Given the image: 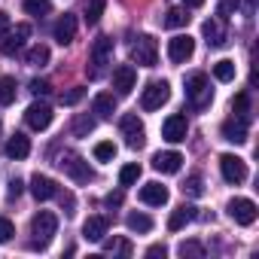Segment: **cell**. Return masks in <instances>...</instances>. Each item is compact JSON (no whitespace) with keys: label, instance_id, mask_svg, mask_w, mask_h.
Returning <instances> with one entry per match:
<instances>
[{"label":"cell","instance_id":"cell-19","mask_svg":"<svg viewBox=\"0 0 259 259\" xmlns=\"http://www.w3.org/2000/svg\"><path fill=\"white\" fill-rule=\"evenodd\" d=\"M141 201L150 204V207L168 204V186H162V183H147V186L141 189Z\"/></svg>","mask_w":259,"mask_h":259},{"label":"cell","instance_id":"cell-18","mask_svg":"<svg viewBox=\"0 0 259 259\" xmlns=\"http://www.w3.org/2000/svg\"><path fill=\"white\" fill-rule=\"evenodd\" d=\"M31 195H34L37 201H49V198L58 195V186H55V180H49V177H43V174H34V177H31Z\"/></svg>","mask_w":259,"mask_h":259},{"label":"cell","instance_id":"cell-7","mask_svg":"<svg viewBox=\"0 0 259 259\" xmlns=\"http://www.w3.org/2000/svg\"><path fill=\"white\" fill-rule=\"evenodd\" d=\"M168 98H171V85H168L165 79H159V82H150V85L144 89L141 107H144L147 113H153V110H159L162 104H168Z\"/></svg>","mask_w":259,"mask_h":259},{"label":"cell","instance_id":"cell-22","mask_svg":"<svg viewBox=\"0 0 259 259\" xmlns=\"http://www.w3.org/2000/svg\"><path fill=\"white\" fill-rule=\"evenodd\" d=\"M7 156H10V159H28V156H31V141H28L25 135H13V138L7 141Z\"/></svg>","mask_w":259,"mask_h":259},{"label":"cell","instance_id":"cell-45","mask_svg":"<svg viewBox=\"0 0 259 259\" xmlns=\"http://www.w3.org/2000/svg\"><path fill=\"white\" fill-rule=\"evenodd\" d=\"M165 253H168V247H165V244H153V247L147 250V256H150V259H156V256H162V259H165Z\"/></svg>","mask_w":259,"mask_h":259},{"label":"cell","instance_id":"cell-44","mask_svg":"<svg viewBox=\"0 0 259 259\" xmlns=\"http://www.w3.org/2000/svg\"><path fill=\"white\" fill-rule=\"evenodd\" d=\"M104 204H107V207H119V204H122V192H110V195H104Z\"/></svg>","mask_w":259,"mask_h":259},{"label":"cell","instance_id":"cell-4","mask_svg":"<svg viewBox=\"0 0 259 259\" xmlns=\"http://www.w3.org/2000/svg\"><path fill=\"white\" fill-rule=\"evenodd\" d=\"M119 128H122V138H125V144L132 147V150H141V147L147 144V128H144V122H141L135 113L122 116V119H119Z\"/></svg>","mask_w":259,"mask_h":259},{"label":"cell","instance_id":"cell-23","mask_svg":"<svg viewBox=\"0 0 259 259\" xmlns=\"http://www.w3.org/2000/svg\"><path fill=\"white\" fill-rule=\"evenodd\" d=\"M195 217H198V213H195V207L183 204V207H177V210H174V213L168 217V229H171V232H180V229H183L186 223H192Z\"/></svg>","mask_w":259,"mask_h":259},{"label":"cell","instance_id":"cell-32","mask_svg":"<svg viewBox=\"0 0 259 259\" xmlns=\"http://www.w3.org/2000/svg\"><path fill=\"white\" fill-rule=\"evenodd\" d=\"M104 250H107V253H119V256H132V253H135L132 241H125V238H113L110 244H104Z\"/></svg>","mask_w":259,"mask_h":259},{"label":"cell","instance_id":"cell-12","mask_svg":"<svg viewBox=\"0 0 259 259\" xmlns=\"http://www.w3.org/2000/svg\"><path fill=\"white\" fill-rule=\"evenodd\" d=\"M226 210H229V217H232L238 226H253V223H256V213H259L250 198H232Z\"/></svg>","mask_w":259,"mask_h":259},{"label":"cell","instance_id":"cell-33","mask_svg":"<svg viewBox=\"0 0 259 259\" xmlns=\"http://www.w3.org/2000/svg\"><path fill=\"white\" fill-rule=\"evenodd\" d=\"M92 128H95V119H92V116H76L73 125H70V132H73L76 138H85Z\"/></svg>","mask_w":259,"mask_h":259},{"label":"cell","instance_id":"cell-24","mask_svg":"<svg viewBox=\"0 0 259 259\" xmlns=\"http://www.w3.org/2000/svg\"><path fill=\"white\" fill-rule=\"evenodd\" d=\"M92 110L101 116V119H113V113H116V98L113 95H95V101H92Z\"/></svg>","mask_w":259,"mask_h":259},{"label":"cell","instance_id":"cell-5","mask_svg":"<svg viewBox=\"0 0 259 259\" xmlns=\"http://www.w3.org/2000/svg\"><path fill=\"white\" fill-rule=\"evenodd\" d=\"M55 165H58L67 177H73L76 183H89V180L95 177V174H92V168H89V162H85L82 156H76V153H64Z\"/></svg>","mask_w":259,"mask_h":259},{"label":"cell","instance_id":"cell-42","mask_svg":"<svg viewBox=\"0 0 259 259\" xmlns=\"http://www.w3.org/2000/svg\"><path fill=\"white\" fill-rule=\"evenodd\" d=\"M28 89H31V95H37V98H40V95H46V92H49V82H46V79H31V85H28Z\"/></svg>","mask_w":259,"mask_h":259},{"label":"cell","instance_id":"cell-38","mask_svg":"<svg viewBox=\"0 0 259 259\" xmlns=\"http://www.w3.org/2000/svg\"><path fill=\"white\" fill-rule=\"evenodd\" d=\"M180 189H183V195H195V198H198V195L204 192V186H201V177H198V174L186 177V183H183Z\"/></svg>","mask_w":259,"mask_h":259},{"label":"cell","instance_id":"cell-35","mask_svg":"<svg viewBox=\"0 0 259 259\" xmlns=\"http://www.w3.org/2000/svg\"><path fill=\"white\" fill-rule=\"evenodd\" d=\"M232 113L250 119V95H247V92H238V95H235V101H232Z\"/></svg>","mask_w":259,"mask_h":259},{"label":"cell","instance_id":"cell-10","mask_svg":"<svg viewBox=\"0 0 259 259\" xmlns=\"http://www.w3.org/2000/svg\"><path fill=\"white\" fill-rule=\"evenodd\" d=\"M247 116H229L223 125H220V135H223V141H229V144H244L247 141Z\"/></svg>","mask_w":259,"mask_h":259},{"label":"cell","instance_id":"cell-48","mask_svg":"<svg viewBox=\"0 0 259 259\" xmlns=\"http://www.w3.org/2000/svg\"><path fill=\"white\" fill-rule=\"evenodd\" d=\"M183 7L186 10H198V7H204V0H183Z\"/></svg>","mask_w":259,"mask_h":259},{"label":"cell","instance_id":"cell-28","mask_svg":"<svg viewBox=\"0 0 259 259\" xmlns=\"http://www.w3.org/2000/svg\"><path fill=\"white\" fill-rule=\"evenodd\" d=\"M213 76H217L220 82H232V79H235V61H229V58L217 61V64H213Z\"/></svg>","mask_w":259,"mask_h":259},{"label":"cell","instance_id":"cell-21","mask_svg":"<svg viewBox=\"0 0 259 259\" xmlns=\"http://www.w3.org/2000/svg\"><path fill=\"white\" fill-rule=\"evenodd\" d=\"M201 34H204V40H207V46H223L226 43V31H223V25L217 22V19H207L204 25H201Z\"/></svg>","mask_w":259,"mask_h":259},{"label":"cell","instance_id":"cell-13","mask_svg":"<svg viewBox=\"0 0 259 259\" xmlns=\"http://www.w3.org/2000/svg\"><path fill=\"white\" fill-rule=\"evenodd\" d=\"M0 37H4V40H0V52H4V55H16L22 46H25V40L31 37V25H16L13 31H7V34H0Z\"/></svg>","mask_w":259,"mask_h":259},{"label":"cell","instance_id":"cell-14","mask_svg":"<svg viewBox=\"0 0 259 259\" xmlns=\"http://www.w3.org/2000/svg\"><path fill=\"white\" fill-rule=\"evenodd\" d=\"M186 135H189V122H186L183 113H174V116L165 119V125H162V138H165L168 144H180V141H186Z\"/></svg>","mask_w":259,"mask_h":259},{"label":"cell","instance_id":"cell-37","mask_svg":"<svg viewBox=\"0 0 259 259\" xmlns=\"http://www.w3.org/2000/svg\"><path fill=\"white\" fill-rule=\"evenodd\" d=\"M180 256H183V259H201V256H204V247H201L198 241H183V244H180Z\"/></svg>","mask_w":259,"mask_h":259},{"label":"cell","instance_id":"cell-29","mask_svg":"<svg viewBox=\"0 0 259 259\" xmlns=\"http://www.w3.org/2000/svg\"><path fill=\"white\" fill-rule=\"evenodd\" d=\"M104 10H107V0H89V4H85V22L98 25L101 16H104Z\"/></svg>","mask_w":259,"mask_h":259},{"label":"cell","instance_id":"cell-43","mask_svg":"<svg viewBox=\"0 0 259 259\" xmlns=\"http://www.w3.org/2000/svg\"><path fill=\"white\" fill-rule=\"evenodd\" d=\"M22 186H25V183H22L19 177H16V180H10V189H7V192H10V198H19V195H22Z\"/></svg>","mask_w":259,"mask_h":259},{"label":"cell","instance_id":"cell-6","mask_svg":"<svg viewBox=\"0 0 259 259\" xmlns=\"http://www.w3.org/2000/svg\"><path fill=\"white\" fill-rule=\"evenodd\" d=\"M110 58H113V40H110V37H98V40L92 43V52H89V61H92L89 76H92V79L101 76V70L110 64Z\"/></svg>","mask_w":259,"mask_h":259},{"label":"cell","instance_id":"cell-11","mask_svg":"<svg viewBox=\"0 0 259 259\" xmlns=\"http://www.w3.org/2000/svg\"><path fill=\"white\" fill-rule=\"evenodd\" d=\"M192 52H195V40H192L189 34H177V37H171V40H168V58H171L174 64L189 61V58H192Z\"/></svg>","mask_w":259,"mask_h":259},{"label":"cell","instance_id":"cell-46","mask_svg":"<svg viewBox=\"0 0 259 259\" xmlns=\"http://www.w3.org/2000/svg\"><path fill=\"white\" fill-rule=\"evenodd\" d=\"M7 31H10V16L0 10V34H7Z\"/></svg>","mask_w":259,"mask_h":259},{"label":"cell","instance_id":"cell-36","mask_svg":"<svg viewBox=\"0 0 259 259\" xmlns=\"http://www.w3.org/2000/svg\"><path fill=\"white\" fill-rule=\"evenodd\" d=\"M52 10V0H25V13L28 16H46Z\"/></svg>","mask_w":259,"mask_h":259},{"label":"cell","instance_id":"cell-2","mask_svg":"<svg viewBox=\"0 0 259 259\" xmlns=\"http://www.w3.org/2000/svg\"><path fill=\"white\" fill-rule=\"evenodd\" d=\"M186 98H189V104H192L195 110L210 107V101H213V89H210L207 73H189V76H186Z\"/></svg>","mask_w":259,"mask_h":259},{"label":"cell","instance_id":"cell-8","mask_svg":"<svg viewBox=\"0 0 259 259\" xmlns=\"http://www.w3.org/2000/svg\"><path fill=\"white\" fill-rule=\"evenodd\" d=\"M220 171H223V180L232 183V186H238V183L247 180V165H244V159H238V156H232V153L220 156Z\"/></svg>","mask_w":259,"mask_h":259},{"label":"cell","instance_id":"cell-26","mask_svg":"<svg viewBox=\"0 0 259 259\" xmlns=\"http://www.w3.org/2000/svg\"><path fill=\"white\" fill-rule=\"evenodd\" d=\"M13 101H16V79L0 76V107H10Z\"/></svg>","mask_w":259,"mask_h":259},{"label":"cell","instance_id":"cell-41","mask_svg":"<svg viewBox=\"0 0 259 259\" xmlns=\"http://www.w3.org/2000/svg\"><path fill=\"white\" fill-rule=\"evenodd\" d=\"M238 10H241V0H220V16H223V19L235 16Z\"/></svg>","mask_w":259,"mask_h":259},{"label":"cell","instance_id":"cell-1","mask_svg":"<svg viewBox=\"0 0 259 259\" xmlns=\"http://www.w3.org/2000/svg\"><path fill=\"white\" fill-rule=\"evenodd\" d=\"M55 232H58V217H55L52 210H40V213L31 220V247H34V250H46V247L52 244Z\"/></svg>","mask_w":259,"mask_h":259},{"label":"cell","instance_id":"cell-20","mask_svg":"<svg viewBox=\"0 0 259 259\" xmlns=\"http://www.w3.org/2000/svg\"><path fill=\"white\" fill-rule=\"evenodd\" d=\"M107 229H110V220L107 217H89L82 223V238L85 241H104Z\"/></svg>","mask_w":259,"mask_h":259},{"label":"cell","instance_id":"cell-30","mask_svg":"<svg viewBox=\"0 0 259 259\" xmlns=\"http://www.w3.org/2000/svg\"><path fill=\"white\" fill-rule=\"evenodd\" d=\"M186 22H189V16L180 7H174V10L165 13V28H186Z\"/></svg>","mask_w":259,"mask_h":259},{"label":"cell","instance_id":"cell-31","mask_svg":"<svg viewBox=\"0 0 259 259\" xmlns=\"http://www.w3.org/2000/svg\"><path fill=\"white\" fill-rule=\"evenodd\" d=\"M95 159H98V162H113V159H116V144H113V141L95 144Z\"/></svg>","mask_w":259,"mask_h":259},{"label":"cell","instance_id":"cell-27","mask_svg":"<svg viewBox=\"0 0 259 259\" xmlns=\"http://www.w3.org/2000/svg\"><path fill=\"white\" fill-rule=\"evenodd\" d=\"M125 226L132 229V232H150L153 229V220L147 213H128L125 217Z\"/></svg>","mask_w":259,"mask_h":259},{"label":"cell","instance_id":"cell-9","mask_svg":"<svg viewBox=\"0 0 259 259\" xmlns=\"http://www.w3.org/2000/svg\"><path fill=\"white\" fill-rule=\"evenodd\" d=\"M25 122L34 128V132H46L52 125V107L46 101H34L28 110H25Z\"/></svg>","mask_w":259,"mask_h":259},{"label":"cell","instance_id":"cell-49","mask_svg":"<svg viewBox=\"0 0 259 259\" xmlns=\"http://www.w3.org/2000/svg\"><path fill=\"white\" fill-rule=\"evenodd\" d=\"M0 132H4V122H0Z\"/></svg>","mask_w":259,"mask_h":259},{"label":"cell","instance_id":"cell-15","mask_svg":"<svg viewBox=\"0 0 259 259\" xmlns=\"http://www.w3.org/2000/svg\"><path fill=\"white\" fill-rule=\"evenodd\" d=\"M135 82H138V70H135L132 64H119V67L113 70V89H116L119 95H132Z\"/></svg>","mask_w":259,"mask_h":259},{"label":"cell","instance_id":"cell-34","mask_svg":"<svg viewBox=\"0 0 259 259\" xmlns=\"http://www.w3.org/2000/svg\"><path fill=\"white\" fill-rule=\"evenodd\" d=\"M138 180H141V165H135V162L125 165V168L119 171V183H122V186H132V183H138Z\"/></svg>","mask_w":259,"mask_h":259},{"label":"cell","instance_id":"cell-39","mask_svg":"<svg viewBox=\"0 0 259 259\" xmlns=\"http://www.w3.org/2000/svg\"><path fill=\"white\" fill-rule=\"evenodd\" d=\"M82 98H85V89H82V85H76V89H70V92H64V95H61V104H64V107H73V104H79Z\"/></svg>","mask_w":259,"mask_h":259},{"label":"cell","instance_id":"cell-16","mask_svg":"<svg viewBox=\"0 0 259 259\" xmlns=\"http://www.w3.org/2000/svg\"><path fill=\"white\" fill-rule=\"evenodd\" d=\"M52 37H55L61 46L73 43V37H76V16H73V13H64V16L55 22V28H52Z\"/></svg>","mask_w":259,"mask_h":259},{"label":"cell","instance_id":"cell-17","mask_svg":"<svg viewBox=\"0 0 259 259\" xmlns=\"http://www.w3.org/2000/svg\"><path fill=\"white\" fill-rule=\"evenodd\" d=\"M180 165H183V156L174 153V150H168V153H156V156H153V168H156L159 174H177Z\"/></svg>","mask_w":259,"mask_h":259},{"label":"cell","instance_id":"cell-40","mask_svg":"<svg viewBox=\"0 0 259 259\" xmlns=\"http://www.w3.org/2000/svg\"><path fill=\"white\" fill-rule=\"evenodd\" d=\"M13 235H16V226H13V220H7V217H0V244H7V241H13Z\"/></svg>","mask_w":259,"mask_h":259},{"label":"cell","instance_id":"cell-47","mask_svg":"<svg viewBox=\"0 0 259 259\" xmlns=\"http://www.w3.org/2000/svg\"><path fill=\"white\" fill-rule=\"evenodd\" d=\"M253 13H256V0H244V16L250 19Z\"/></svg>","mask_w":259,"mask_h":259},{"label":"cell","instance_id":"cell-3","mask_svg":"<svg viewBox=\"0 0 259 259\" xmlns=\"http://www.w3.org/2000/svg\"><path fill=\"white\" fill-rule=\"evenodd\" d=\"M132 61L141 64V67H156V61H159V43L150 34H141L132 43Z\"/></svg>","mask_w":259,"mask_h":259},{"label":"cell","instance_id":"cell-25","mask_svg":"<svg viewBox=\"0 0 259 259\" xmlns=\"http://www.w3.org/2000/svg\"><path fill=\"white\" fill-rule=\"evenodd\" d=\"M25 61H28L31 67H46V64H49V46H43V43L31 46L28 55H25Z\"/></svg>","mask_w":259,"mask_h":259}]
</instances>
